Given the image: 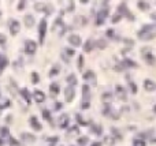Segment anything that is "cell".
Returning a JSON list of instances; mask_svg holds the SVG:
<instances>
[{"mask_svg":"<svg viewBox=\"0 0 156 146\" xmlns=\"http://www.w3.org/2000/svg\"><path fill=\"white\" fill-rule=\"evenodd\" d=\"M29 122H30L32 127H33V128H34L36 131H40V130H41V124L38 123V120H37V118H36V116H32Z\"/></svg>","mask_w":156,"mask_h":146,"instance_id":"obj_19","label":"cell"},{"mask_svg":"<svg viewBox=\"0 0 156 146\" xmlns=\"http://www.w3.org/2000/svg\"><path fill=\"white\" fill-rule=\"evenodd\" d=\"M68 43L71 44L73 47H80L81 45V37L77 36V34H71L68 37Z\"/></svg>","mask_w":156,"mask_h":146,"instance_id":"obj_14","label":"cell"},{"mask_svg":"<svg viewBox=\"0 0 156 146\" xmlns=\"http://www.w3.org/2000/svg\"><path fill=\"white\" fill-rule=\"evenodd\" d=\"M37 49V44L32 40H26L25 41V51L28 52V53H34Z\"/></svg>","mask_w":156,"mask_h":146,"instance_id":"obj_9","label":"cell"},{"mask_svg":"<svg viewBox=\"0 0 156 146\" xmlns=\"http://www.w3.org/2000/svg\"><path fill=\"white\" fill-rule=\"evenodd\" d=\"M8 26H10V32H11L12 36H15L16 33L19 32V29H21L19 22L15 21V19H10V21H8Z\"/></svg>","mask_w":156,"mask_h":146,"instance_id":"obj_7","label":"cell"},{"mask_svg":"<svg viewBox=\"0 0 156 146\" xmlns=\"http://www.w3.org/2000/svg\"><path fill=\"white\" fill-rule=\"evenodd\" d=\"M25 8V1H21L19 6H18V10H24Z\"/></svg>","mask_w":156,"mask_h":146,"instance_id":"obj_43","label":"cell"},{"mask_svg":"<svg viewBox=\"0 0 156 146\" xmlns=\"http://www.w3.org/2000/svg\"><path fill=\"white\" fill-rule=\"evenodd\" d=\"M115 96L118 97V100H120V101H126V100H128L126 90H125V87L120 86V85H118V86L115 87Z\"/></svg>","mask_w":156,"mask_h":146,"instance_id":"obj_5","label":"cell"},{"mask_svg":"<svg viewBox=\"0 0 156 146\" xmlns=\"http://www.w3.org/2000/svg\"><path fill=\"white\" fill-rule=\"evenodd\" d=\"M156 37V25H145L138 32L140 40H153Z\"/></svg>","mask_w":156,"mask_h":146,"instance_id":"obj_1","label":"cell"},{"mask_svg":"<svg viewBox=\"0 0 156 146\" xmlns=\"http://www.w3.org/2000/svg\"><path fill=\"white\" fill-rule=\"evenodd\" d=\"M43 116H44V119L45 120H48V122H51V113H49L47 109H44L43 111Z\"/></svg>","mask_w":156,"mask_h":146,"instance_id":"obj_35","label":"cell"},{"mask_svg":"<svg viewBox=\"0 0 156 146\" xmlns=\"http://www.w3.org/2000/svg\"><path fill=\"white\" fill-rule=\"evenodd\" d=\"M122 66H123L125 68H126V67H137V63L132 62L130 59H123V62H122Z\"/></svg>","mask_w":156,"mask_h":146,"instance_id":"obj_24","label":"cell"},{"mask_svg":"<svg viewBox=\"0 0 156 146\" xmlns=\"http://www.w3.org/2000/svg\"><path fill=\"white\" fill-rule=\"evenodd\" d=\"M95 44H96V47L99 48V49H104V48L107 47V41H105V40H99V41H95Z\"/></svg>","mask_w":156,"mask_h":146,"instance_id":"obj_29","label":"cell"},{"mask_svg":"<svg viewBox=\"0 0 156 146\" xmlns=\"http://www.w3.org/2000/svg\"><path fill=\"white\" fill-rule=\"evenodd\" d=\"M82 67H84V56L80 55L78 56V70H82Z\"/></svg>","mask_w":156,"mask_h":146,"instance_id":"obj_33","label":"cell"},{"mask_svg":"<svg viewBox=\"0 0 156 146\" xmlns=\"http://www.w3.org/2000/svg\"><path fill=\"white\" fill-rule=\"evenodd\" d=\"M86 142H88V138H85V137H84V138H80V139H78V143H80V145H85Z\"/></svg>","mask_w":156,"mask_h":146,"instance_id":"obj_41","label":"cell"},{"mask_svg":"<svg viewBox=\"0 0 156 146\" xmlns=\"http://www.w3.org/2000/svg\"><path fill=\"white\" fill-rule=\"evenodd\" d=\"M49 90H51V93H52V96H55V94H58L59 93V90H60V87H59V85L58 83H51V86H49Z\"/></svg>","mask_w":156,"mask_h":146,"instance_id":"obj_22","label":"cell"},{"mask_svg":"<svg viewBox=\"0 0 156 146\" xmlns=\"http://www.w3.org/2000/svg\"><path fill=\"white\" fill-rule=\"evenodd\" d=\"M82 97H84V103H89L90 93H89V86L88 85H84V86H82Z\"/></svg>","mask_w":156,"mask_h":146,"instance_id":"obj_16","label":"cell"},{"mask_svg":"<svg viewBox=\"0 0 156 146\" xmlns=\"http://www.w3.org/2000/svg\"><path fill=\"white\" fill-rule=\"evenodd\" d=\"M119 12H122V14H126L129 19H133L132 14H130V11L128 10V6H126V3H120V6H119Z\"/></svg>","mask_w":156,"mask_h":146,"instance_id":"obj_18","label":"cell"},{"mask_svg":"<svg viewBox=\"0 0 156 146\" xmlns=\"http://www.w3.org/2000/svg\"><path fill=\"white\" fill-rule=\"evenodd\" d=\"M33 99H34L36 103H43V101L45 100V94L41 90H36L34 93H33Z\"/></svg>","mask_w":156,"mask_h":146,"instance_id":"obj_15","label":"cell"},{"mask_svg":"<svg viewBox=\"0 0 156 146\" xmlns=\"http://www.w3.org/2000/svg\"><path fill=\"white\" fill-rule=\"evenodd\" d=\"M152 142H153V143H156V139H152Z\"/></svg>","mask_w":156,"mask_h":146,"instance_id":"obj_47","label":"cell"},{"mask_svg":"<svg viewBox=\"0 0 156 146\" xmlns=\"http://www.w3.org/2000/svg\"><path fill=\"white\" fill-rule=\"evenodd\" d=\"M141 53H142V57L145 59V62L148 64H155V56L152 55V52H151V48H142V51H141Z\"/></svg>","mask_w":156,"mask_h":146,"instance_id":"obj_2","label":"cell"},{"mask_svg":"<svg viewBox=\"0 0 156 146\" xmlns=\"http://www.w3.org/2000/svg\"><path fill=\"white\" fill-rule=\"evenodd\" d=\"M67 82H68V86H74V85H77V78L74 74H70L67 77Z\"/></svg>","mask_w":156,"mask_h":146,"instance_id":"obj_27","label":"cell"},{"mask_svg":"<svg viewBox=\"0 0 156 146\" xmlns=\"http://www.w3.org/2000/svg\"><path fill=\"white\" fill-rule=\"evenodd\" d=\"M92 146H101V142H95Z\"/></svg>","mask_w":156,"mask_h":146,"instance_id":"obj_45","label":"cell"},{"mask_svg":"<svg viewBox=\"0 0 156 146\" xmlns=\"http://www.w3.org/2000/svg\"><path fill=\"white\" fill-rule=\"evenodd\" d=\"M84 79L85 81H89V82H92L93 86H96V75L93 71H86L84 74Z\"/></svg>","mask_w":156,"mask_h":146,"instance_id":"obj_12","label":"cell"},{"mask_svg":"<svg viewBox=\"0 0 156 146\" xmlns=\"http://www.w3.org/2000/svg\"><path fill=\"white\" fill-rule=\"evenodd\" d=\"M112 100H114V94L110 93V91H105V93H103V96H101V101H103L104 105H110V104L112 103Z\"/></svg>","mask_w":156,"mask_h":146,"instance_id":"obj_11","label":"cell"},{"mask_svg":"<svg viewBox=\"0 0 156 146\" xmlns=\"http://www.w3.org/2000/svg\"><path fill=\"white\" fill-rule=\"evenodd\" d=\"M52 30L56 32L59 36H63V34H64V32H66V26L62 23V19H60V18H59V19H56V22H55V25H53Z\"/></svg>","mask_w":156,"mask_h":146,"instance_id":"obj_4","label":"cell"},{"mask_svg":"<svg viewBox=\"0 0 156 146\" xmlns=\"http://www.w3.org/2000/svg\"><path fill=\"white\" fill-rule=\"evenodd\" d=\"M45 33H47V21H45V19H41L40 28H38V38H40V44L44 43Z\"/></svg>","mask_w":156,"mask_h":146,"instance_id":"obj_3","label":"cell"},{"mask_svg":"<svg viewBox=\"0 0 156 146\" xmlns=\"http://www.w3.org/2000/svg\"><path fill=\"white\" fill-rule=\"evenodd\" d=\"M78 135H80V128H78V126L70 127V130L67 131V137L73 138V137H78Z\"/></svg>","mask_w":156,"mask_h":146,"instance_id":"obj_17","label":"cell"},{"mask_svg":"<svg viewBox=\"0 0 156 146\" xmlns=\"http://www.w3.org/2000/svg\"><path fill=\"white\" fill-rule=\"evenodd\" d=\"M77 120H78V123H80L81 126H88V122H86V120H85L81 115H77Z\"/></svg>","mask_w":156,"mask_h":146,"instance_id":"obj_31","label":"cell"},{"mask_svg":"<svg viewBox=\"0 0 156 146\" xmlns=\"http://www.w3.org/2000/svg\"><path fill=\"white\" fill-rule=\"evenodd\" d=\"M4 43H6V36L0 33V44H4Z\"/></svg>","mask_w":156,"mask_h":146,"instance_id":"obj_42","label":"cell"},{"mask_svg":"<svg viewBox=\"0 0 156 146\" xmlns=\"http://www.w3.org/2000/svg\"><path fill=\"white\" fill-rule=\"evenodd\" d=\"M59 71H60V66L59 64H55V66L52 67L51 72H49V77H55V75L59 74Z\"/></svg>","mask_w":156,"mask_h":146,"instance_id":"obj_28","label":"cell"},{"mask_svg":"<svg viewBox=\"0 0 156 146\" xmlns=\"http://www.w3.org/2000/svg\"><path fill=\"white\" fill-rule=\"evenodd\" d=\"M95 47H96L95 41H93V40H88V41L85 43V45H84V51H85V52H90Z\"/></svg>","mask_w":156,"mask_h":146,"instance_id":"obj_20","label":"cell"},{"mask_svg":"<svg viewBox=\"0 0 156 146\" xmlns=\"http://www.w3.org/2000/svg\"><path fill=\"white\" fill-rule=\"evenodd\" d=\"M133 146H145L144 139H134L133 141Z\"/></svg>","mask_w":156,"mask_h":146,"instance_id":"obj_32","label":"cell"},{"mask_svg":"<svg viewBox=\"0 0 156 146\" xmlns=\"http://www.w3.org/2000/svg\"><path fill=\"white\" fill-rule=\"evenodd\" d=\"M32 79H33V83H38V74L37 72H32Z\"/></svg>","mask_w":156,"mask_h":146,"instance_id":"obj_37","label":"cell"},{"mask_svg":"<svg viewBox=\"0 0 156 146\" xmlns=\"http://www.w3.org/2000/svg\"><path fill=\"white\" fill-rule=\"evenodd\" d=\"M107 15H108V7H107V3H104V10L101 8L100 12L97 14V25L104 23V21H105V16Z\"/></svg>","mask_w":156,"mask_h":146,"instance_id":"obj_6","label":"cell"},{"mask_svg":"<svg viewBox=\"0 0 156 146\" xmlns=\"http://www.w3.org/2000/svg\"><path fill=\"white\" fill-rule=\"evenodd\" d=\"M120 18H122V15L120 14H118V15H115V18H112V23H116V22H119L120 21Z\"/></svg>","mask_w":156,"mask_h":146,"instance_id":"obj_39","label":"cell"},{"mask_svg":"<svg viewBox=\"0 0 156 146\" xmlns=\"http://www.w3.org/2000/svg\"><path fill=\"white\" fill-rule=\"evenodd\" d=\"M22 139L26 141V142H34V141H36V138H34L33 135L28 134V133H24V134H22Z\"/></svg>","mask_w":156,"mask_h":146,"instance_id":"obj_26","label":"cell"},{"mask_svg":"<svg viewBox=\"0 0 156 146\" xmlns=\"http://www.w3.org/2000/svg\"><path fill=\"white\" fill-rule=\"evenodd\" d=\"M144 89L147 91H153L156 89V83L153 82L152 79H145L144 81Z\"/></svg>","mask_w":156,"mask_h":146,"instance_id":"obj_13","label":"cell"},{"mask_svg":"<svg viewBox=\"0 0 156 146\" xmlns=\"http://www.w3.org/2000/svg\"><path fill=\"white\" fill-rule=\"evenodd\" d=\"M104 142L108 143V145H114V143H115V139L111 138V137H105V138H104Z\"/></svg>","mask_w":156,"mask_h":146,"instance_id":"obj_36","label":"cell"},{"mask_svg":"<svg viewBox=\"0 0 156 146\" xmlns=\"http://www.w3.org/2000/svg\"><path fill=\"white\" fill-rule=\"evenodd\" d=\"M25 25L28 26V28H32L33 25H34V18L32 15H26L25 16Z\"/></svg>","mask_w":156,"mask_h":146,"instance_id":"obj_23","label":"cell"},{"mask_svg":"<svg viewBox=\"0 0 156 146\" xmlns=\"http://www.w3.org/2000/svg\"><path fill=\"white\" fill-rule=\"evenodd\" d=\"M6 66H7V59H6L3 55H0V72L3 71Z\"/></svg>","mask_w":156,"mask_h":146,"instance_id":"obj_30","label":"cell"},{"mask_svg":"<svg viewBox=\"0 0 156 146\" xmlns=\"http://www.w3.org/2000/svg\"><path fill=\"white\" fill-rule=\"evenodd\" d=\"M1 137H3V138H8V137H11L10 133H8V130H7V127H3V128H1Z\"/></svg>","mask_w":156,"mask_h":146,"instance_id":"obj_34","label":"cell"},{"mask_svg":"<svg viewBox=\"0 0 156 146\" xmlns=\"http://www.w3.org/2000/svg\"><path fill=\"white\" fill-rule=\"evenodd\" d=\"M21 93V96H22V97H24L25 100H26V103H30V101H32V96L29 94V91H28V89H22V90L19 91Z\"/></svg>","mask_w":156,"mask_h":146,"instance_id":"obj_21","label":"cell"},{"mask_svg":"<svg viewBox=\"0 0 156 146\" xmlns=\"http://www.w3.org/2000/svg\"><path fill=\"white\" fill-rule=\"evenodd\" d=\"M68 123H70V118H68L67 113H63L59 116V120H58V126L60 127V128H66V127H68Z\"/></svg>","mask_w":156,"mask_h":146,"instance_id":"obj_8","label":"cell"},{"mask_svg":"<svg viewBox=\"0 0 156 146\" xmlns=\"http://www.w3.org/2000/svg\"><path fill=\"white\" fill-rule=\"evenodd\" d=\"M137 6H138L141 11H148L149 10V4L147 1H137Z\"/></svg>","mask_w":156,"mask_h":146,"instance_id":"obj_25","label":"cell"},{"mask_svg":"<svg viewBox=\"0 0 156 146\" xmlns=\"http://www.w3.org/2000/svg\"><path fill=\"white\" fill-rule=\"evenodd\" d=\"M153 112H155V113H156V105H155V107H153Z\"/></svg>","mask_w":156,"mask_h":146,"instance_id":"obj_46","label":"cell"},{"mask_svg":"<svg viewBox=\"0 0 156 146\" xmlns=\"http://www.w3.org/2000/svg\"><path fill=\"white\" fill-rule=\"evenodd\" d=\"M151 18H152V19H155V21H156V12H153V14H151Z\"/></svg>","mask_w":156,"mask_h":146,"instance_id":"obj_44","label":"cell"},{"mask_svg":"<svg viewBox=\"0 0 156 146\" xmlns=\"http://www.w3.org/2000/svg\"><path fill=\"white\" fill-rule=\"evenodd\" d=\"M129 85H130V89H132L133 93H137V86L134 85V82H132V81H130V82H129Z\"/></svg>","mask_w":156,"mask_h":146,"instance_id":"obj_38","label":"cell"},{"mask_svg":"<svg viewBox=\"0 0 156 146\" xmlns=\"http://www.w3.org/2000/svg\"><path fill=\"white\" fill-rule=\"evenodd\" d=\"M64 52H66L68 56H73V55H74V49H70V48H64Z\"/></svg>","mask_w":156,"mask_h":146,"instance_id":"obj_40","label":"cell"},{"mask_svg":"<svg viewBox=\"0 0 156 146\" xmlns=\"http://www.w3.org/2000/svg\"><path fill=\"white\" fill-rule=\"evenodd\" d=\"M74 96H76V91H74V87L73 86H67L66 89H64V100H66L67 103L73 101Z\"/></svg>","mask_w":156,"mask_h":146,"instance_id":"obj_10","label":"cell"}]
</instances>
